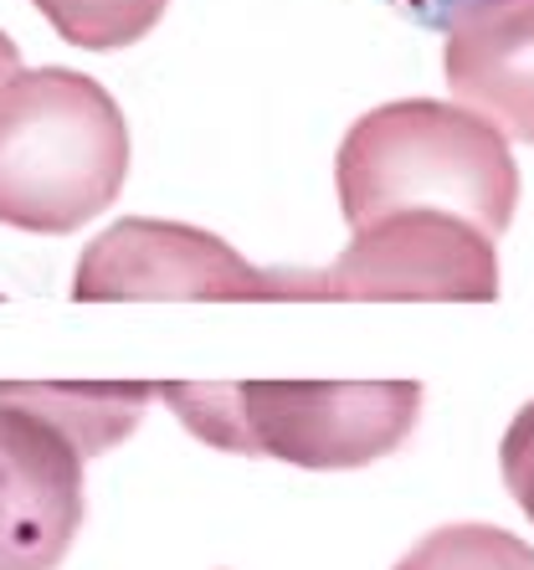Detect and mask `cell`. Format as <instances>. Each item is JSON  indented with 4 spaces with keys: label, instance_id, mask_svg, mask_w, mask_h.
Listing matches in <instances>:
<instances>
[{
    "label": "cell",
    "instance_id": "1",
    "mask_svg": "<svg viewBox=\"0 0 534 570\" xmlns=\"http://www.w3.org/2000/svg\"><path fill=\"white\" fill-rule=\"evenodd\" d=\"M334 186L349 232L396 212H442L498 242L520 206V165L508 139L437 98H400L370 108L345 134Z\"/></svg>",
    "mask_w": 534,
    "mask_h": 570
},
{
    "label": "cell",
    "instance_id": "2",
    "mask_svg": "<svg viewBox=\"0 0 534 570\" xmlns=\"http://www.w3.org/2000/svg\"><path fill=\"white\" fill-rule=\"evenodd\" d=\"M129 175V124L98 78L31 67L0 82V222L67 237L103 216Z\"/></svg>",
    "mask_w": 534,
    "mask_h": 570
},
{
    "label": "cell",
    "instance_id": "3",
    "mask_svg": "<svg viewBox=\"0 0 534 570\" xmlns=\"http://www.w3.org/2000/svg\"><path fill=\"white\" fill-rule=\"evenodd\" d=\"M160 401L206 448L314 473L386 458L422 416L416 381H165Z\"/></svg>",
    "mask_w": 534,
    "mask_h": 570
},
{
    "label": "cell",
    "instance_id": "4",
    "mask_svg": "<svg viewBox=\"0 0 534 570\" xmlns=\"http://www.w3.org/2000/svg\"><path fill=\"white\" fill-rule=\"evenodd\" d=\"M78 304L119 298H211V304H267V298H314V273L304 267H253L237 247L186 222H113L72 278Z\"/></svg>",
    "mask_w": 534,
    "mask_h": 570
},
{
    "label": "cell",
    "instance_id": "5",
    "mask_svg": "<svg viewBox=\"0 0 534 570\" xmlns=\"http://www.w3.org/2000/svg\"><path fill=\"white\" fill-rule=\"evenodd\" d=\"M314 298H498L494 242L457 216L396 212L360 226L355 242L314 273Z\"/></svg>",
    "mask_w": 534,
    "mask_h": 570
},
{
    "label": "cell",
    "instance_id": "6",
    "mask_svg": "<svg viewBox=\"0 0 534 570\" xmlns=\"http://www.w3.org/2000/svg\"><path fill=\"white\" fill-rule=\"evenodd\" d=\"M82 524V458L52 422L0 406V570H52Z\"/></svg>",
    "mask_w": 534,
    "mask_h": 570
},
{
    "label": "cell",
    "instance_id": "7",
    "mask_svg": "<svg viewBox=\"0 0 534 570\" xmlns=\"http://www.w3.org/2000/svg\"><path fill=\"white\" fill-rule=\"evenodd\" d=\"M447 88L457 108L534 145V0H488L447 27Z\"/></svg>",
    "mask_w": 534,
    "mask_h": 570
},
{
    "label": "cell",
    "instance_id": "8",
    "mask_svg": "<svg viewBox=\"0 0 534 570\" xmlns=\"http://www.w3.org/2000/svg\"><path fill=\"white\" fill-rule=\"evenodd\" d=\"M155 396H160V385L145 381H0V406H21V412L52 422L78 448L82 463L119 448L145 422Z\"/></svg>",
    "mask_w": 534,
    "mask_h": 570
},
{
    "label": "cell",
    "instance_id": "9",
    "mask_svg": "<svg viewBox=\"0 0 534 570\" xmlns=\"http://www.w3.org/2000/svg\"><path fill=\"white\" fill-rule=\"evenodd\" d=\"M57 37L82 47V52H119L155 31L170 0H31Z\"/></svg>",
    "mask_w": 534,
    "mask_h": 570
},
{
    "label": "cell",
    "instance_id": "10",
    "mask_svg": "<svg viewBox=\"0 0 534 570\" xmlns=\"http://www.w3.org/2000/svg\"><path fill=\"white\" fill-rule=\"evenodd\" d=\"M396 570H534V544L498 524H442L416 540Z\"/></svg>",
    "mask_w": 534,
    "mask_h": 570
},
{
    "label": "cell",
    "instance_id": "11",
    "mask_svg": "<svg viewBox=\"0 0 534 570\" xmlns=\"http://www.w3.org/2000/svg\"><path fill=\"white\" fill-rule=\"evenodd\" d=\"M498 463H504V483L508 493L520 499V509L534 524V401L524 406L504 432V448H498Z\"/></svg>",
    "mask_w": 534,
    "mask_h": 570
},
{
    "label": "cell",
    "instance_id": "12",
    "mask_svg": "<svg viewBox=\"0 0 534 570\" xmlns=\"http://www.w3.org/2000/svg\"><path fill=\"white\" fill-rule=\"evenodd\" d=\"M380 6H390V11L406 16V21H416V27L447 31L457 16L478 11V6H488V0H380Z\"/></svg>",
    "mask_w": 534,
    "mask_h": 570
},
{
    "label": "cell",
    "instance_id": "13",
    "mask_svg": "<svg viewBox=\"0 0 534 570\" xmlns=\"http://www.w3.org/2000/svg\"><path fill=\"white\" fill-rule=\"evenodd\" d=\"M16 72H21V52H16V41L0 31V82L16 78Z\"/></svg>",
    "mask_w": 534,
    "mask_h": 570
}]
</instances>
